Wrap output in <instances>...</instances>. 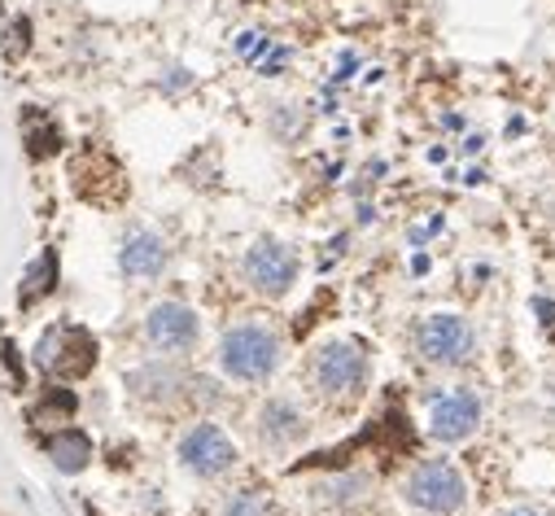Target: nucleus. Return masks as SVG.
Listing matches in <instances>:
<instances>
[{
    "instance_id": "f257e3e1",
    "label": "nucleus",
    "mask_w": 555,
    "mask_h": 516,
    "mask_svg": "<svg viewBox=\"0 0 555 516\" xmlns=\"http://www.w3.org/2000/svg\"><path fill=\"white\" fill-rule=\"evenodd\" d=\"M367 376L372 359L354 337H328L307 359V380L328 408H354L367 395Z\"/></svg>"
},
{
    "instance_id": "f03ea898",
    "label": "nucleus",
    "mask_w": 555,
    "mask_h": 516,
    "mask_svg": "<svg viewBox=\"0 0 555 516\" xmlns=\"http://www.w3.org/2000/svg\"><path fill=\"white\" fill-rule=\"evenodd\" d=\"M285 363V337L267 320H236L219 337V372L236 385H262Z\"/></svg>"
},
{
    "instance_id": "7ed1b4c3",
    "label": "nucleus",
    "mask_w": 555,
    "mask_h": 516,
    "mask_svg": "<svg viewBox=\"0 0 555 516\" xmlns=\"http://www.w3.org/2000/svg\"><path fill=\"white\" fill-rule=\"evenodd\" d=\"M402 503L425 512V516H460L468 507V481L447 455H429L421 464H411V473L398 486Z\"/></svg>"
},
{
    "instance_id": "20e7f679",
    "label": "nucleus",
    "mask_w": 555,
    "mask_h": 516,
    "mask_svg": "<svg viewBox=\"0 0 555 516\" xmlns=\"http://www.w3.org/2000/svg\"><path fill=\"white\" fill-rule=\"evenodd\" d=\"M101 359L96 337L83 324H53L36 346V367L53 380H83Z\"/></svg>"
},
{
    "instance_id": "39448f33",
    "label": "nucleus",
    "mask_w": 555,
    "mask_h": 516,
    "mask_svg": "<svg viewBox=\"0 0 555 516\" xmlns=\"http://www.w3.org/2000/svg\"><path fill=\"white\" fill-rule=\"evenodd\" d=\"M415 354L434 367H464L477 354V328L455 311H434L411 333Z\"/></svg>"
},
{
    "instance_id": "423d86ee",
    "label": "nucleus",
    "mask_w": 555,
    "mask_h": 516,
    "mask_svg": "<svg viewBox=\"0 0 555 516\" xmlns=\"http://www.w3.org/2000/svg\"><path fill=\"white\" fill-rule=\"evenodd\" d=\"M241 276H245V285L254 289V294H262V298H285L294 285H298V276H302V258H298V249H289L285 241H271V236H262V241H254L249 249H245V258H241Z\"/></svg>"
},
{
    "instance_id": "0eeeda50",
    "label": "nucleus",
    "mask_w": 555,
    "mask_h": 516,
    "mask_svg": "<svg viewBox=\"0 0 555 516\" xmlns=\"http://www.w3.org/2000/svg\"><path fill=\"white\" fill-rule=\"evenodd\" d=\"M176 455H180V468L193 473L197 481H215V477L232 473L236 460H241L236 442H232L219 425H210V421H197V425L180 438V451H176Z\"/></svg>"
},
{
    "instance_id": "6e6552de",
    "label": "nucleus",
    "mask_w": 555,
    "mask_h": 516,
    "mask_svg": "<svg viewBox=\"0 0 555 516\" xmlns=\"http://www.w3.org/2000/svg\"><path fill=\"white\" fill-rule=\"evenodd\" d=\"M481 416H486L481 395L460 385V390H447L429 403V438L442 447H460L481 429Z\"/></svg>"
},
{
    "instance_id": "1a4fd4ad",
    "label": "nucleus",
    "mask_w": 555,
    "mask_h": 516,
    "mask_svg": "<svg viewBox=\"0 0 555 516\" xmlns=\"http://www.w3.org/2000/svg\"><path fill=\"white\" fill-rule=\"evenodd\" d=\"M145 341L163 354H189L202 341V320L184 302H158L145 315Z\"/></svg>"
},
{
    "instance_id": "9d476101",
    "label": "nucleus",
    "mask_w": 555,
    "mask_h": 516,
    "mask_svg": "<svg viewBox=\"0 0 555 516\" xmlns=\"http://www.w3.org/2000/svg\"><path fill=\"white\" fill-rule=\"evenodd\" d=\"M254 434H258V442H262L267 451H294V447L311 434V421H307V412H302L294 399L271 395V399L258 408V416H254Z\"/></svg>"
},
{
    "instance_id": "9b49d317",
    "label": "nucleus",
    "mask_w": 555,
    "mask_h": 516,
    "mask_svg": "<svg viewBox=\"0 0 555 516\" xmlns=\"http://www.w3.org/2000/svg\"><path fill=\"white\" fill-rule=\"evenodd\" d=\"M167 241L158 236V232H150V228H135L127 241H122V249H118V268H122V276H131V281H154V276H163V268H167Z\"/></svg>"
},
{
    "instance_id": "f8f14e48",
    "label": "nucleus",
    "mask_w": 555,
    "mask_h": 516,
    "mask_svg": "<svg viewBox=\"0 0 555 516\" xmlns=\"http://www.w3.org/2000/svg\"><path fill=\"white\" fill-rule=\"evenodd\" d=\"M189 376L176 367V363H145V367H135V372H127V390L141 399V403H171V399H180L184 390H189Z\"/></svg>"
},
{
    "instance_id": "ddd939ff",
    "label": "nucleus",
    "mask_w": 555,
    "mask_h": 516,
    "mask_svg": "<svg viewBox=\"0 0 555 516\" xmlns=\"http://www.w3.org/2000/svg\"><path fill=\"white\" fill-rule=\"evenodd\" d=\"M92 438L83 434V429H75V425H62V429H53L49 438H44V455L53 460V468L57 473H83L88 464H92Z\"/></svg>"
},
{
    "instance_id": "4468645a",
    "label": "nucleus",
    "mask_w": 555,
    "mask_h": 516,
    "mask_svg": "<svg viewBox=\"0 0 555 516\" xmlns=\"http://www.w3.org/2000/svg\"><path fill=\"white\" fill-rule=\"evenodd\" d=\"M57 281H62V258H57V249L49 245V249H40V258L23 272V285H18V307L23 311H31L36 302H44L53 289H57Z\"/></svg>"
},
{
    "instance_id": "2eb2a0df",
    "label": "nucleus",
    "mask_w": 555,
    "mask_h": 516,
    "mask_svg": "<svg viewBox=\"0 0 555 516\" xmlns=\"http://www.w3.org/2000/svg\"><path fill=\"white\" fill-rule=\"evenodd\" d=\"M75 412H79V399H75V390H66V385H49V390L31 403V425H40V429H62L66 421H75Z\"/></svg>"
},
{
    "instance_id": "dca6fc26",
    "label": "nucleus",
    "mask_w": 555,
    "mask_h": 516,
    "mask_svg": "<svg viewBox=\"0 0 555 516\" xmlns=\"http://www.w3.org/2000/svg\"><path fill=\"white\" fill-rule=\"evenodd\" d=\"M23 141H27V154H31L36 163H44V158H53V154L62 150V127H57L49 114H36V109H27Z\"/></svg>"
},
{
    "instance_id": "f3484780",
    "label": "nucleus",
    "mask_w": 555,
    "mask_h": 516,
    "mask_svg": "<svg viewBox=\"0 0 555 516\" xmlns=\"http://www.w3.org/2000/svg\"><path fill=\"white\" fill-rule=\"evenodd\" d=\"M367 490H372V481L363 473H341V477H328L320 486V499H328V503H359Z\"/></svg>"
},
{
    "instance_id": "a211bd4d",
    "label": "nucleus",
    "mask_w": 555,
    "mask_h": 516,
    "mask_svg": "<svg viewBox=\"0 0 555 516\" xmlns=\"http://www.w3.org/2000/svg\"><path fill=\"white\" fill-rule=\"evenodd\" d=\"M219 516H271V512H267V503H262L258 490H236V494L219 507Z\"/></svg>"
},
{
    "instance_id": "6ab92c4d",
    "label": "nucleus",
    "mask_w": 555,
    "mask_h": 516,
    "mask_svg": "<svg viewBox=\"0 0 555 516\" xmlns=\"http://www.w3.org/2000/svg\"><path fill=\"white\" fill-rule=\"evenodd\" d=\"M0 363L10 367V380H14V390H23V385H27V367H23V359H18V346H14L10 337L0 341Z\"/></svg>"
},
{
    "instance_id": "aec40b11",
    "label": "nucleus",
    "mask_w": 555,
    "mask_h": 516,
    "mask_svg": "<svg viewBox=\"0 0 555 516\" xmlns=\"http://www.w3.org/2000/svg\"><path fill=\"white\" fill-rule=\"evenodd\" d=\"M533 311H538V324H542V328H555V302L533 298Z\"/></svg>"
},
{
    "instance_id": "412c9836",
    "label": "nucleus",
    "mask_w": 555,
    "mask_h": 516,
    "mask_svg": "<svg viewBox=\"0 0 555 516\" xmlns=\"http://www.w3.org/2000/svg\"><path fill=\"white\" fill-rule=\"evenodd\" d=\"M499 516H555V512L533 507V503H516V507H507V512H499Z\"/></svg>"
},
{
    "instance_id": "4be33fe9",
    "label": "nucleus",
    "mask_w": 555,
    "mask_h": 516,
    "mask_svg": "<svg viewBox=\"0 0 555 516\" xmlns=\"http://www.w3.org/2000/svg\"><path fill=\"white\" fill-rule=\"evenodd\" d=\"M546 399H551V412H555V376H551V385H546Z\"/></svg>"
}]
</instances>
